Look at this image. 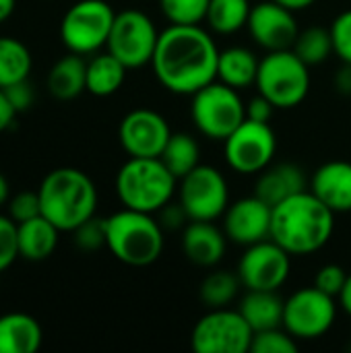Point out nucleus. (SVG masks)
Listing matches in <instances>:
<instances>
[{
	"mask_svg": "<svg viewBox=\"0 0 351 353\" xmlns=\"http://www.w3.org/2000/svg\"><path fill=\"white\" fill-rule=\"evenodd\" d=\"M219 48L201 25H168L151 60L155 79L176 95H194L217 79Z\"/></svg>",
	"mask_w": 351,
	"mask_h": 353,
	"instance_id": "1",
	"label": "nucleus"
},
{
	"mask_svg": "<svg viewBox=\"0 0 351 353\" xmlns=\"http://www.w3.org/2000/svg\"><path fill=\"white\" fill-rule=\"evenodd\" d=\"M335 213L308 188L273 207L271 240L292 256H308L329 244Z\"/></svg>",
	"mask_w": 351,
	"mask_h": 353,
	"instance_id": "2",
	"label": "nucleus"
},
{
	"mask_svg": "<svg viewBox=\"0 0 351 353\" xmlns=\"http://www.w3.org/2000/svg\"><path fill=\"white\" fill-rule=\"evenodd\" d=\"M41 215L60 232H74L97 211V186L79 168H56L37 188Z\"/></svg>",
	"mask_w": 351,
	"mask_h": 353,
	"instance_id": "3",
	"label": "nucleus"
},
{
	"mask_svg": "<svg viewBox=\"0 0 351 353\" xmlns=\"http://www.w3.org/2000/svg\"><path fill=\"white\" fill-rule=\"evenodd\" d=\"M163 244L166 230L153 213L122 207L106 217V248L128 267L153 265L161 256Z\"/></svg>",
	"mask_w": 351,
	"mask_h": 353,
	"instance_id": "4",
	"label": "nucleus"
},
{
	"mask_svg": "<svg viewBox=\"0 0 351 353\" xmlns=\"http://www.w3.org/2000/svg\"><path fill=\"white\" fill-rule=\"evenodd\" d=\"M176 192L178 178L159 157H128L116 174V196L126 209L155 215Z\"/></svg>",
	"mask_w": 351,
	"mask_h": 353,
	"instance_id": "5",
	"label": "nucleus"
},
{
	"mask_svg": "<svg viewBox=\"0 0 351 353\" xmlns=\"http://www.w3.org/2000/svg\"><path fill=\"white\" fill-rule=\"evenodd\" d=\"M254 87L275 110L298 108L310 91V66L294 50L267 52L261 58Z\"/></svg>",
	"mask_w": 351,
	"mask_h": 353,
	"instance_id": "6",
	"label": "nucleus"
},
{
	"mask_svg": "<svg viewBox=\"0 0 351 353\" xmlns=\"http://www.w3.org/2000/svg\"><path fill=\"white\" fill-rule=\"evenodd\" d=\"M190 97L192 124L211 141L223 143L246 120V101L240 97L238 89L217 79Z\"/></svg>",
	"mask_w": 351,
	"mask_h": 353,
	"instance_id": "7",
	"label": "nucleus"
},
{
	"mask_svg": "<svg viewBox=\"0 0 351 353\" xmlns=\"http://www.w3.org/2000/svg\"><path fill=\"white\" fill-rule=\"evenodd\" d=\"M116 12L106 0H79L60 21V39L68 52L89 56L106 48Z\"/></svg>",
	"mask_w": 351,
	"mask_h": 353,
	"instance_id": "8",
	"label": "nucleus"
},
{
	"mask_svg": "<svg viewBox=\"0 0 351 353\" xmlns=\"http://www.w3.org/2000/svg\"><path fill=\"white\" fill-rule=\"evenodd\" d=\"M178 203L190 221H215L230 207V186L225 176L207 163H199L178 180Z\"/></svg>",
	"mask_w": 351,
	"mask_h": 353,
	"instance_id": "9",
	"label": "nucleus"
},
{
	"mask_svg": "<svg viewBox=\"0 0 351 353\" xmlns=\"http://www.w3.org/2000/svg\"><path fill=\"white\" fill-rule=\"evenodd\" d=\"M159 33L153 19L143 10H122L116 12L106 50L114 54L128 70L143 68L151 64Z\"/></svg>",
	"mask_w": 351,
	"mask_h": 353,
	"instance_id": "10",
	"label": "nucleus"
},
{
	"mask_svg": "<svg viewBox=\"0 0 351 353\" xmlns=\"http://www.w3.org/2000/svg\"><path fill=\"white\" fill-rule=\"evenodd\" d=\"M254 331L240 314V310L211 308L203 314L190 333V347L194 353H246L250 352Z\"/></svg>",
	"mask_w": 351,
	"mask_h": 353,
	"instance_id": "11",
	"label": "nucleus"
},
{
	"mask_svg": "<svg viewBox=\"0 0 351 353\" xmlns=\"http://www.w3.org/2000/svg\"><path fill=\"white\" fill-rule=\"evenodd\" d=\"M337 300L317 290L302 288L285 298L283 329L298 341H314L327 335L337 321Z\"/></svg>",
	"mask_w": 351,
	"mask_h": 353,
	"instance_id": "12",
	"label": "nucleus"
},
{
	"mask_svg": "<svg viewBox=\"0 0 351 353\" xmlns=\"http://www.w3.org/2000/svg\"><path fill=\"white\" fill-rule=\"evenodd\" d=\"M277 153V137L269 122L244 120L225 141L223 157L225 163L242 176L261 174L273 163Z\"/></svg>",
	"mask_w": 351,
	"mask_h": 353,
	"instance_id": "13",
	"label": "nucleus"
},
{
	"mask_svg": "<svg viewBox=\"0 0 351 353\" xmlns=\"http://www.w3.org/2000/svg\"><path fill=\"white\" fill-rule=\"evenodd\" d=\"M236 273L242 281V288L246 290L279 292V288H283L290 279L292 254L275 240L267 238L246 246Z\"/></svg>",
	"mask_w": 351,
	"mask_h": 353,
	"instance_id": "14",
	"label": "nucleus"
},
{
	"mask_svg": "<svg viewBox=\"0 0 351 353\" xmlns=\"http://www.w3.org/2000/svg\"><path fill=\"white\" fill-rule=\"evenodd\" d=\"M170 137L168 120L149 108L130 110L118 126V141L128 157H159Z\"/></svg>",
	"mask_w": 351,
	"mask_h": 353,
	"instance_id": "15",
	"label": "nucleus"
},
{
	"mask_svg": "<svg viewBox=\"0 0 351 353\" xmlns=\"http://www.w3.org/2000/svg\"><path fill=\"white\" fill-rule=\"evenodd\" d=\"M246 27L254 43L261 46L265 52L292 50L300 33L296 12L275 0L252 4Z\"/></svg>",
	"mask_w": 351,
	"mask_h": 353,
	"instance_id": "16",
	"label": "nucleus"
},
{
	"mask_svg": "<svg viewBox=\"0 0 351 353\" xmlns=\"http://www.w3.org/2000/svg\"><path fill=\"white\" fill-rule=\"evenodd\" d=\"M223 232L230 242L240 246H250L271 238L273 207L259 199L257 194L238 199L230 203L223 213Z\"/></svg>",
	"mask_w": 351,
	"mask_h": 353,
	"instance_id": "17",
	"label": "nucleus"
},
{
	"mask_svg": "<svg viewBox=\"0 0 351 353\" xmlns=\"http://www.w3.org/2000/svg\"><path fill=\"white\" fill-rule=\"evenodd\" d=\"M228 236L213 221H188L182 230V252L197 265L211 269L225 256Z\"/></svg>",
	"mask_w": 351,
	"mask_h": 353,
	"instance_id": "18",
	"label": "nucleus"
},
{
	"mask_svg": "<svg viewBox=\"0 0 351 353\" xmlns=\"http://www.w3.org/2000/svg\"><path fill=\"white\" fill-rule=\"evenodd\" d=\"M310 190L333 211L351 213V163L343 159L323 163L310 178Z\"/></svg>",
	"mask_w": 351,
	"mask_h": 353,
	"instance_id": "19",
	"label": "nucleus"
},
{
	"mask_svg": "<svg viewBox=\"0 0 351 353\" xmlns=\"http://www.w3.org/2000/svg\"><path fill=\"white\" fill-rule=\"evenodd\" d=\"M310 182L306 180V174L300 165L283 161V163H271L267 165L257 180L254 194L269 203L271 207L283 203L285 199L308 190Z\"/></svg>",
	"mask_w": 351,
	"mask_h": 353,
	"instance_id": "20",
	"label": "nucleus"
},
{
	"mask_svg": "<svg viewBox=\"0 0 351 353\" xmlns=\"http://www.w3.org/2000/svg\"><path fill=\"white\" fill-rule=\"evenodd\" d=\"M60 234L62 232L43 215H37L29 221L17 223L19 259L31 261V263L50 259L58 248Z\"/></svg>",
	"mask_w": 351,
	"mask_h": 353,
	"instance_id": "21",
	"label": "nucleus"
},
{
	"mask_svg": "<svg viewBox=\"0 0 351 353\" xmlns=\"http://www.w3.org/2000/svg\"><path fill=\"white\" fill-rule=\"evenodd\" d=\"M43 343L39 321L27 312L0 316V353H35Z\"/></svg>",
	"mask_w": 351,
	"mask_h": 353,
	"instance_id": "22",
	"label": "nucleus"
},
{
	"mask_svg": "<svg viewBox=\"0 0 351 353\" xmlns=\"http://www.w3.org/2000/svg\"><path fill=\"white\" fill-rule=\"evenodd\" d=\"M46 87L50 95L60 101L79 97L83 91H87V60L74 52L58 58L48 72Z\"/></svg>",
	"mask_w": 351,
	"mask_h": 353,
	"instance_id": "23",
	"label": "nucleus"
},
{
	"mask_svg": "<svg viewBox=\"0 0 351 353\" xmlns=\"http://www.w3.org/2000/svg\"><path fill=\"white\" fill-rule=\"evenodd\" d=\"M283 304L285 300L277 292L248 290L240 302V314L246 319L254 333L283 327Z\"/></svg>",
	"mask_w": 351,
	"mask_h": 353,
	"instance_id": "24",
	"label": "nucleus"
},
{
	"mask_svg": "<svg viewBox=\"0 0 351 353\" xmlns=\"http://www.w3.org/2000/svg\"><path fill=\"white\" fill-rule=\"evenodd\" d=\"M261 60L257 54L244 46H232L219 52L217 60V81L234 87V89H246L257 83Z\"/></svg>",
	"mask_w": 351,
	"mask_h": 353,
	"instance_id": "25",
	"label": "nucleus"
},
{
	"mask_svg": "<svg viewBox=\"0 0 351 353\" xmlns=\"http://www.w3.org/2000/svg\"><path fill=\"white\" fill-rule=\"evenodd\" d=\"M128 68L108 50L93 54L91 60H87V93L95 97H110L126 81Z\"/></svg>",
	"mask_w": 351,
	"mask_h": 353,
	"instance_id": "26",
	"label": "nucleus"
},
{
	"mask_svg": "<svg viewBox=\"0 0 351 353\" xmlns=\"http://www.w3.org/2000/svg\"><path fill=\"white\" fill-rule=\"evenodd\" d=\"M33 68V56L25 41L12 35H0V89L27 81Z\"/></svg>",
	"mask_w": 351,
	"mask_h": 353,
	"instance_id": "27",
	"label": "nucleus"
},
{
	"mask_svg": "<svg viewBox=\"0 0 351 353\" xmlns=\"http://www.w3.org/2000/svg\"><path fill=\"white\" fill-rule=\"evenodd\" d=\"M250 10V0H211L205 23L217 35H232L248 25Z\"/></svg>",
	"mask_w": 351,
	"mask_h": 353,
	"instance_id": "28",
	"label": "nucleus"
},
{
	"mask_svg": "<svg viewBox=\"0 0 351 353\" xmlns=\"http://www.w3.org/2000/svg\"><path fill=\"white\" fill-rule=\"evenodd\" d=\"M159 159L180 180L201 163V145L188 132H172Z\"/></svg>",
	"mask_w": 351,
	"mask_h": 353,
	"instance_id": "29",
	"label": "nucleus"
},
{
	"mask_svg": "<svg viewBox=\"0 0 351 353\" xmlns=\"http://www.w3.org/2000/svg\"><path fill=\"white\" fill-rule=\"evenodd\" d=\"M242 288V281L238 273L230 271H211L199 288V298L201 302L211 310V308H228L236 298Z\"/></svg>",
	"mask_w": 351,
	"mask_h": 353,
	"instance_id": "30",
	"label": "nucleus"
},
{
	"mask_svg": "<svg viewBox=\"0 0 351 353\" xmlns=\"http://www.w3.org/2000/svg\"><path fill=\"white\" fill-rule=\"evenodd\" d=\"M308 66H319L323 62L329 60L333 52V37H331V29L327 27H306L300 29L294 48H292Z\"/></svg>",
	"mask_w": 351,
	"mask_h": 353,
	"instance_id": "31",
	"label": "nucleus"
},
{
	"mask_svg": "<svg viewBox=\"0 0 351 353\" xmlns=\"http://www.w3.org/2000/svg\"><path fill=\"white\" fill-rule=\"evenodd\" d=\"M211 0H159V8L170 25H201Z\"/></svg>",
	"mask_w": 351,
	"mask_h": 353,
	"instance_id": "32",
	"label": "nucleus"
},
{
	"mask_svg": "<svg viewBox=\"0 0 351 353\" xmlns=\"http://www.w3.org/2000/svg\"><path fill=\"white\" fill-rule=\"evenodd\" d=\"M252 353H294L298 352V339L292 337L283 327L259 331L250 343Z\"/></svg>",
	"mask_w": 351,
	"mask_h": 353,
	"instance_id": "33",
	"label": "nucleus"
},
{
	"mask_svg": "<svg viewBox=\"0 0 351 353\" xmlns=\"http://www.w3.org/2000/svg\"><path fill=\"white\" fill-rule=\"evenodd\" d=\"M70 234L77 248H81L83 252H95L106 246V217L93 215Z\"/></svg>",
	"mask_w": 351,
	"mask_h": 353,
	"instance_id": "34",
	"label": "nucleus"
},
{
	"mask_svg": "<svg viewBox=\"0 0 351 353\" xmlns=\"http://www.w3.org/2000/svg\"><path fill=\"white\" fill-rule=\"evenodd\" d=\"M6 215L14 223H23L41 215V203H39L37 190H23V192L12 194L6 205Z\"/></svg>",
	"mask_w": 351,
	"mask_h": 353,
	"instance_id": "35",
	"label": "nucleus"
},
{
	"mask_svg": "<svg viewBox=\"0 0 351 353\" xmlns=\"http://www.w3.org/2000/svg\"><path fill=\"white\" fill-rule=\"evenodd\" d=\"M17 259H19L17 223L6 213H0V273L8 271Z\"/></svg>",
	"mask_w": 351,
	"mask_h": 353,
	"instance_id": "36",
	"label": "nucleus"
},
{
	"mask_svg": "<svg viewBox=\"0 0 351 353\" xmlns=\"http://www.w3.org/2000/svg\"><path fill=\"white\" fill-rule=\"evenodd\" d=\"M333 52L341 62L351 64V8L339 12L331 23Z\"/></svg>",
	"mask_w": 351,
	"mask_h": 353,
	"instance_id": "37",
	"label": "nucleus"
},
{
	"mask_svg": "<svg viewBox=\"0 0 351 353\" xmlns=\"http://www.w3.org/2000/svg\"><path fill=\"white\" fill-rule=\"evenodd\" d=\"M348 275L350 273H345V269L341 267V265H335V263H329V265H323L319 271H317V275H314V288L317 290H321V292H325L327 296H331V298H339V294H341V290H343V285H345V281H348Z\"/></svg>",
	"mask_w": 351,
	"mask_h": 353,
	"instance_id": "38",
	"label": "nucleus"
},
{
	"mask_svg": "<svg viewBox=\"0 0 351 353\" xmlns=\"http://www.w3.org/2000/svg\"><path fill=\"white\" fill-rule=\"evenodd\" d=\"M157 221L161 223V228L166 232H176V230H184L190 219H188V215H186V211H184V207L180 203L170 201L168 205H163L157 211Z\"/></svg>",
	"mask_w": 351,
	"mask_h": 353,
	"instance_id": "39",
	"label": "nucleus"
},
{
	"mask_svg": "<svg viewBox=\"0 0 351 353\" xmlns=\"http://www.w3.org/2000/svg\"><path fill=\"white\" fill-rule=\"evenodd\" d=\"M4 91H6L8 101H10L12 108L17 110V114L27 112V110L33 105V101H35V91H33V87H31L29 79H27V81H21V83H14V85L6 87Z\"/></svg>",
	"mask_w": 351,
	"mask_h": 353,
	"instance_id": "40",
	"label": "nucleus"
},
{
	"mask_svg": "<svg viewBox=\"0 0 351 353\" xmlns=\"http://www.w3.org/2000/svg\"><path fill=\"white\" fill-rule=\"evenodd\" d=\"M273 112H275V105L267 97H263L261 93H257L250 101H246V118L248 120L269 122Z\"/></svg>",
	"mask_w": 351,
	"mask_h": 353,
	"instance_id": "41",
	"label": "nucleus"
},
{
	"mask_svg": "<svg viewBox=\"0 0 351 353\" xmlns=\"http://www.w3.org/2000/svg\"><path fill=\"white\" fill-rule=\"evenodd\" d=\"M14 118H17V110H14L12 103L8 101L6 91L0 89V134H2L4 130L10 128V124L14 122Z\"/></svg>",
	"mask_w": 351,
	"mask_h": 353,
	"instance_id": "42",
	"label": "nucleus"
},
{
	"mask_svg": "<svg viewBox=\"0 0 351 353\" xmlns=\"http://www.w3.org/2000/svg\"><path fill=\"white\" fill-rule=\"evenodd\" d=\"M333 85H335L337 93L351 97V64H348V62H341L339 70L335 72Z\"/></svg>",
	"mask_w": 351,
	"mask_h": 353,
	"instance_id": "43",
	"label": "nucleus"
},
{
	"mask_svg": "<svg viewBox=\"0 0 351 353\" xmlns=\"http://www.w3.org/2000/svg\"><path fill=\"white\" fill-rule=\"evenodd\" d=\"M337 304L341 306L343 312H348L351 316V273L348 275V281H345V285H343V290H341V294L337 298Z\"/></svg>",
	"mask_w": 351,
	"mask_h": 353,
	"instance_id": "44",
	"label": "nucleus"
},
{
	"mask_svg": "<svg viewBox=\"0 0 351 353\" xmlns=\"http://www.w3.org/2000/svg\"><path fill=\"white\" fill-rule=\"evenodd\" d=\"M17 10V0H0V25L6 23Z\"/></svg>",
	"mask_w": 351,
	"mask_h": 353,
	"instance_id": "45",
	"label": "nucleus"
},
{
	"mask_svg": "<svg viewBox=\"0 0 351 353\" xmlns=\"http://www.w3.org/2000/svg\"><path fill=\"white\" fill-rule=\"evenodd\" d=\"M10 196H12V194H10V184H8L6 176L0 172V209H6Z\"/></svg>",
	"mask_w": 351,
	"mask_h": 353,
	"instance_id": "46",
	"label": "nucleus"
},
{
	"mask_svg": "<svg viewBox=\"0 0 351 353\" xmlns=\"http://www.w3.org/2000/svg\"><path fill=\"white\" fill-rule=\"evenodd\" d=\"M275 2H279V4H283V6H288L290 10H294V12H298V10H306V8H310L317 0H275Z\"/></svg>",
	"mask_w": 351,
	"mask_h": 353,
	"instance_id": "47",
	"label": "nucleus"
}]
</instances>
